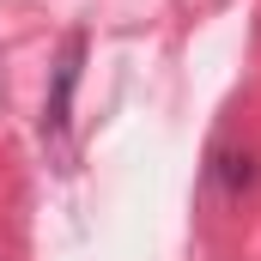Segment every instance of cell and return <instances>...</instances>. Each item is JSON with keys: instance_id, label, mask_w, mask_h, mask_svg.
Masks as SVG:
<instances>
[{"instance_id": "6da1fadb", "label": "cell", "mask_w": 261, "mask_h": 261, "mask_svg": "<svg viewBox=\"0 0 261 261\" xmlns=\"http://www.w3.org/2000/svg\"><path fill=\"white\" fill-rule=\"evenodd\" d=\"M79 55H85V37H67L61 61H55V85H49V110H43V140L55 152V164L67 170L73 146H67V128H73V85H79Z\"/></svg>"}, {"instance_id": "7a4b0ae2", "label": "cell", "mask_w": 261, "mask_h": 261, "mask_svg": "<svg viewBox=\"0 0 261 261\" xmlns=\"http://www.w3.org/2000/svg\"><path fill=\"white\" fill-rule=\"evenodd\" d=\"M219 182H225L231 195L255 189V152H249V146H225V152H219Z\"/></svg>"}]
</instances>
